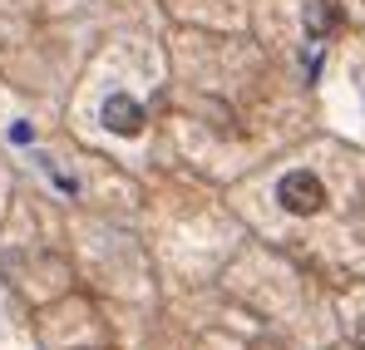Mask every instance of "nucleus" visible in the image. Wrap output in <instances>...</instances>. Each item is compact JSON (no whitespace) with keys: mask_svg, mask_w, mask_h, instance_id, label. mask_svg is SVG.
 <instances>
[{"mask_svg":"<svg viewBox=\"0 0 365 350\" xmlns=\"http://www.w3.org/2000/svg\"><path fill=\"white\" fill-rule=\"evenodd\" d=\"M331 30H336V10H331V0H306V35L321 40V35H331Z\"/></svg>","mask_w":365,"mask_h":350,"instance_id":"nucleus-3","label":"nucleus"},{"mask_svg":"<svg viewBox=\"0 0 365 350\" xmlns=\"http://www.w3.org/2000/svg\"><path fill=\"white\" fill-rule=\"evenodd\" d=\"M104 123L123 138H133V133H143V104L128 99V94H109L104 99Z\"/></svg>","mask_w":365,"mask_h":350,"instance_id":"nucleus-2","label":"nucleus"},{"mask_svg":"<svg viewBox=\"0 0 365 350\" xmlns=\"http://www.w3.org/2000/svg\"><path fill=\"white\" fill-rule=\"evenodd\" d=\"M277 197H282V207L297 212V217H311V212L326 207V187H321L316 173H287L282 187H277Z\"/></svg>","mask_w":365,"mask_h":350,"instance_id":"nucleus-1","label":"nucleus"}]
</instances>
